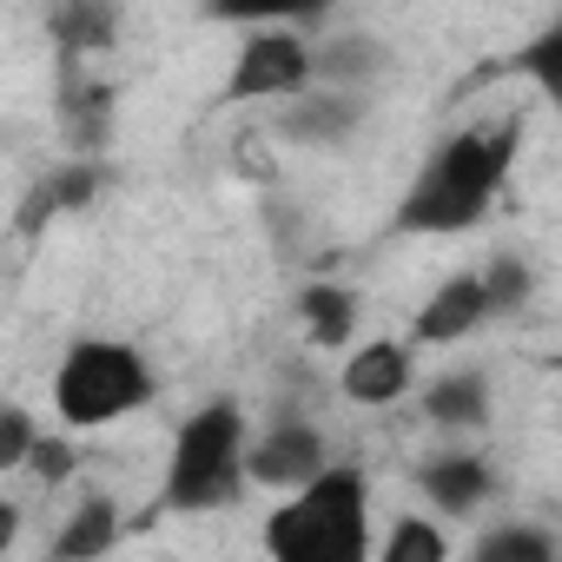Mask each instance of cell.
Instances as JSON below:
<instances>
[{"label": "cell", "instance_id": "obj_4", "mask_svg": "<svg viewBox=\"0 0 562 562\" xmlns=\"http://www.w3.org/2000/svg\"><path fill=\"white\" fill-rule=\"evenodd\" d=\"M153 391H159V378H153V364L133 345H120V338H80L60 358V371H54V417L67 430H106V424L146 411Z\"/></svg>", "mask_w": 562, "mask_h": 562}, {"label": "cell", "instance_id": "obj_2", "mask_svg": "<svg viewBox=\"0 0 562 562\" xmlns=\"http://www.w3.org/2000/svg\"><path fill=\"white\" fill-rule=\"evenodd\" d=\"M271 562H378L371 555V496L351 463H331L318 483L292 490L265 516Z\"/></svg>", "mask_w": 562, "mask_h": 562}, {"label": "cell", "instance_id": "obj_12", "mask_svg": "<svg viewBox=\"0 0 562 562\" xmlns=\"http://www.w3.org/2000/svg\"><path fill=\"white\" fill-rule=\"evenodd\" d=\"M424 411H430V424H443V430H476V424L490 417V384H483L476 371L437 378V384L424 391Z\"/></svg>", "mask_w": 562, "mask_h": 562}, {"label": "cell", "instance_id": "obj_6", "mask_svg": "<svg viewBox=\"0 0 562 562\" xmlns=\"http://www.w3.org/2000/svg\"><path fill=\"white\" fill-rule=\"evenodd\" d=\"M245 470H251V483H265V490H305V483H318L331 463H325V437H318L312 424H271V430L251 443Z\"/></svg>", "mask_w": 562, "mask_h": 562}, {"label": "cell", "instance_id": "obj_17", "mask_svg": "<svg viewBox=\"0 0 562 562\" xmlns=\"http://www.w3.org/2000/svg\"><path fill=\"white\" fill-rule=\"evenodd\" d=\"M384 67V47L378 41H331V47H318V80H364V74H378Z\"/></svg>", "mask_w": 562, "mask_h": 562}, {"label": "cell", "instance_id": "obj_13", "mask_svg": "<svg viewBox=\"0 0 562 562\" xmlns=\"http://www.w3.org/2000/svg\"><path fill=\"white\" fill-rule=\"evenodd\" d=\"M299 318H305L312 345H351V331H358V299H351L345 285H305Z\"/></svg>", "mask_w": 562, "mask_h": 562}, {"label": "cell", "instance_id": "obj_10", "mask_svg": "<svg viewBox=\"0 0 562 562\" xmlns=\"http://www.w3.org/2000/svg\"><path fill=\"white\" fill-rule=\"evenodd\" d=\"M100 186H106V172H100L93 159H67V166H54V172L34 186V199H27V212H21V232H41L54 212H80Z\"/></svg>", "mask_w": 562, "mask_h": 562}, {"label": "cell", "instance_id": "obj_11", "mask_svg": "<svg viewBox=\"0 0 562 562\" xmlns=\"http://www.w3.org/2000/svg\"><path fill=\"white\" fill-rule=\"evenodd\" d=\"M417 483H424V496H430L443 516H470V509L490 496V463H483V457H437V463L417 470Z\"/></svg>", "mask_w": 562, "mask_h": 562}, {"label": "cell", "instance_id": "obj_7", "mask_svg": "<svg viewBox=\"0 0 562 562\" xmlns=\"http://www.w3.org/2000/svg\"><path fill=\"white\" fill-rule=\"evenodd\" d=\"M483 318H490L483 271H463V278H450V285H437V292L424 299V312L411 318V338H417V345H457V338H470Z\"/></svg>", "mask_w": 562, "mask_h": 562}, {"label": "cell", "instance_id": "obj_9", "mask_svg": "<svg viewBox=\"0 0 562 562\" xmlns=\"http://www.w3.org/2000/svg\"><path fill=\"white\" fill-rule=\"evenodd\" d=\"M120 529H126L120 503H113V496H87V503L47 536V555H41V562H100V555L120 542Z\"/></svg>", "mask_w": 562, "mask_h": 562}, {"label": "cell", "instance_id": "obj_15", "mask_svg": "<svg viewBox=\"0 0 562 562\" xmlns=\"http://www.w3.org/2000/svg\"><path fill=\"white\" fill-rule=\"evenodd\" d=\"M351 126H358V100H312V106H299V113L285 120V133L305 139V146H331V139H345Z\"/></svg>", "mask_w": 562, "mask_h": 562}, {"label": "cell", "instance_id": "obj_20", "mask_svg": "<svg viewBox=\"0 0 562 562\" xmlns=\"http://www.w3.org/2000/svg\"><path fill=\"white\" fill-rule=\"evenodd\" d=\"M54 34L67 41V54H87V47H106V41H113V14L74 8V14H54Z\"/></svg>", "mask_w": 562, "mask_h": 562}, {"label": "cell", "instance_id": "obj_14", "mask_svg": "<svg viewBox=\"0 0 562 562\" xmlns=\"http://www.w3.org/2000/svg\"><path fill=\"white\" fill-rule=\"evenodd\" d=\"M378 562H450V542H443L437 522H424V516H397V522L384 529Z\"/></svg>", "mask_w": 562, "mask_h": 562}, {"label": "cell", "instance_id": "obj_21", "mask_svg": "<svg viewBox=\"0 0 562 562\" xmlns=\"http://www.w3.org/2000/svg\"><path fill=\"white\" fill-rule=\"evenodd\" d=\"M34 443H41V430H34V417H27V411L14 404L8 417H0V470H27Z\"/></svg>", "mask_w": 562, "mask_h": 562}, {"label": "cell", "instance_id": "obj_16", "mask_svg": "<svg viewBox=\"0 0 562 562\" xmlns=\"http://www.w3.org/2000/svg\"><path fill=\"white\" fill-rule=\"evenodd\" d=\"M470 562H555V549H549L542 529H516V522H509V529H490Z\"/></svg>", "mask_w": 562, "mask_h": 562}, {"label": "cell", "instance_id": "obj_1", "mask_svg": "<svg viewBox=\"0 0 562 562\" xmlns=\"http://www.w3.org/2000/svg\"><path fill=\"white\" fill-rule=\"evenodd\" d=\"M509 159H516V120H496V126H463L450 133L424 172L411 179V192L397 199V218L391 232H424V238H443V232H470L503 179H509Z\"/></svg>", "mask_w": 562, "mask_h": 562}, {"label": "cell", "instance_id": "obj_3", "mask_svg": "<svg viewBox=\"0 0 562 562\" xmlns=\"http://www.w3.org/2000/svg\"><path fill=\"white\" fill-rule=\"evenodd\" d=\"M245 457H251L245 411L232 397L199 404L179 424V437H172V463H166V483H159V503L153 509H166V516H205V509L238 503V490L251 483Z\"/></svg>", "mask_w": 562, "mask_h": 562}, {"label": "cell", "instance_id": "obj_19", "mask_svg": "<svg viewBox=\"0 0 562 562\" xmlns=\"http://www.w3.org/2000/svg\"><path fill=\"white\" fill-rule=\"evenodd\" d=\"M483 292H490V318L529 305V265L522 258H490L483 265Z\"/></svg>", "mask_w": 562, "mask_h": 562}, {"label": "cell", "instance_id": "obj_8", "mask_svg": "<svg viewBox=\"0 0 562 562\" xmlns=\"http://www.w3.org/2000/svg\"><path fill=\"white\" fill-rule=\"evenodd\" d=\"M338 384H345V397H351V404H364V411L397 404V397L411 391V345H391V338L358 345V351L345 358Z\"/></svg>", "mask_w": 562, "mask_h": 562}, {"label": "cell", "instance_id": "obj_22", "mask_svg": "<svg viewBox=\"0 0 562 562\" xmlns=\"http://www.w3.org/2000/svg\"><path fill=\"white\" fill-rule=\"evenodd\" d=\"M74 463H80V457H74V443H67V437H41V443H34V457H27V476L54 490V483H67V476H74Z\"/></svg>", "mask_w": 562, "mask_h": 562}, {"label": "cell", "instance_id": "obj_5", "mask_svg": "<svg viewBox=\"0 0 562 562\" xmlns=\"http://www.w3.org/2000/svg\"><path fill=\"white\" fill-rule=\"evenodd\" d=\"M318 80V54L292 34V27H258L238 54H232V80L225 100L251 106V100H292Z\"/></svg>", "mask_w": 562, "mask_h": 562}, {"label": "cell", "instance_id": "obj_18", "mask_svg": "<svg viewBox=\"0 0 562 562\" xmlns=\"http://www.w3.org/2000/svg\"><path fill=\"white\" fill-rule=\"evenodd\" d=\"M516 74H529V80H536V87L562 106V21H555L549 34H536V41L516 54Z\"/></svg>", "mask_w": 562, "mask_h": 562}]
</instances>
